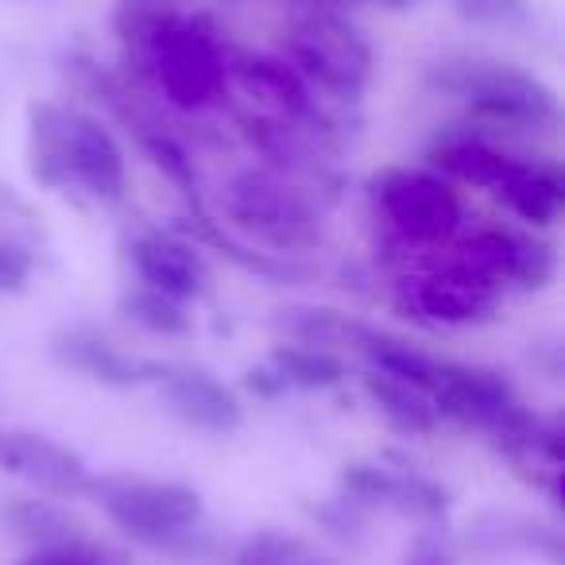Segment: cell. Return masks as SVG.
<instances>
[{"label": "cell", "instance_id": "cell-1", "mask_svg": "<svg viewBox=\"0 0 565 565\" xmlns=\"http://www.w3.org/2000/svg\"><path fill=\"white\" fill-rule=\"evenodd\" d=\"M28 156L40 182L63 190L78 186L97 202H120L128 182L125 148L97 117L40 102L28 113Z\"/></svg>", "mask_w": 565, "mask_h": 565}, {"label": "cell", "instance_id": "cell-2", "mask_svg": "<svg viewBox=\"0 0 565 565\" xmlns=\"http://www.w3.org/2000/svg\"><path fill=\"white\" fill-rule=\"evenodd\" d=\"M89 500L109 515L117 531L148 550L174 557H198L210 550L202 531L205 503L198 488L179 480L136 477V472H105L89 480Z\"/></svg>", "mask_w": 565, "mask_h": 565}, {"label": "cell", "instance_id": "cell-3", "mask_svg": "<svg viewBox=\"0 0 565 565\" xmlns=\"http://www.w3.org/2000/svg\"><path fill=\"white\" fill-rule=\"evenodd\" d=\"M282 58L307 78L310 89L356 102L369 89L376 51L364 32L338 9H315L302 4L299 17L282 32Z\"/></svg>", "mask_w": 565, "mask_h": 565}, {"label": "cell", "instance_id": "cell-4", "mask_svg": "<svg viewBox=\"0 0 565 565\" xmlns=\"http://www.w3.org/2000/svg\"><path fill=\"white\" fill-rule=\"evenodd\" d=\"M430 82L465 105L472 117L500 128H542L557 120V94L542 78L500 58H446Z\"/></svg>", "mask_w": 565, "mask_h": 565}, {"label": "cell", "instance_id": "cell-5", "mask_svg": "<svg viewBox=\"0 0 565 565\" xmlns=\"http://www.w3.org/2000/svg\"><path fill=\"white\" fill-rule=\"evenodd\" d=\"M228 225L267 244L271 256H302L322 241V217L302 190L267 171H244L221 194Z\"/></svg>", "mask_w": 565, "mask_h": 565}, {"label": "cell", "instance_id": "cell-6", "mask_svg": "<svg viewBox=\"0 0 565 565\" xmlns=\"http://www.w3.org/2000/svg\"><path fill=\"white\" fill-rule=\"evenodd\" d=\"M372 194L387 225L411 244H441L465 221L461 194L430 167H387L372 179Z\"/></svg>", "mask_w": 565, "mask_h": 565}, {"label": "cell", "instance_id": "cell-7", "mask_svg": "<svg viewBox=\"0 0 565 565\" xmlns=\"http://www.w3.org/2000/svg\"><path fill=\"white\" fill-rule=\"evenodd\" d=\"M500 282H492L457 256L399 282V299L407 315L434 326H457V330L492 322L500 315Z\"/></svg>", "mask_w": 565, "mask_h": 565}, {"label": "cell", "instance_id": "cell-8", "mask_svg": "<svg viewBox=\"0 0 565 565\" xmlns=\"http://www.w3.org/2000/svg\"><path fill=\"white\" fill-rule=\"evenodd\" d=\"M430 403L438 418L480 434H492L519 407L515 387L500 372L469 361H441L438 380L430 387Z\"/></svg>", "mask_w": 565, "mask_h": 565}, {"label": "cell", "instance_id": "cell-9", "mask_svg": "<svg viewBox=\"0 0 565 565\" xmlns=\"http://www.w3.org/2000/svg\"><path fill=\"white\" fill-rule=\"evenodd\" d=\"M0 469L55 500H78L94 480L89 465L71 446L40 430H0Z\"/></svg>", "mask_w": 565, "mask_h": 565}, {"label": "cell", "instance_id": "cell-10", "mask_svg": "<svg viewBox=\"0 0 565 565\" xmlns=\"http://www.w3.org/2000/svg\"><path fill=\"white\" fill-rule=\"evenodd\" d=\"M457 259L477 267L480 275H488L500 287L503 282H515V287H526V291L546 287L557 271L554 248L546 241L503 225L472 228L461 241V248H457Z\"/></svg>", "mask_w": 565, "mask_h": 565}, {"label": "cell", "instance_id": "cell-11", "mask_svg": "<svg viewBox=\"0 0 565 565\" xmlns=\"http://www.w3.org/2000/svg\"><path fill=\"white\" fill-rule=\"evenodd\" d=\"M341 492L356 508H387L399 515H415L423 523H438L449 511V492L438 480L415 469H387L376 461H353L341 469Z\"/></svg>", "mask_w": 565, "mask_h": 565}, {"label": "cell", "instance_id": "cell-12", "mask_svg": "<svg viewBox=\"0 0 565 565\" xmlns=\"http://www.w3.org/2000/svg\"><path fill=\"white\" fill-rule=\"evenodd\" d=\"M159 392L163 403L171 407L174 418L205 434H233L244 423L241 395L217 380L213 372L194 369V364H156Z\"/></svg>", "mask_w": 565, "mask_h": 565}, {"label": "cell", "instance_id": "cell-13", "mask_svg": "<svg viewBox=\"0 0 565 565\" xmlns=\"http://www.w3.org/2000/svg\"><path fill=\"white\" fill-rule=\"evenodd\" d=\"M228 78H236L244 97H252V105H259L279 125H322L315 89L282 55H244L228 63Z\"/></svg>", "mask_w": 565, "mask_h": 565}, {"label": "cell", "instance_id": "cell-14", "mask_svg": "<svg viewBox=\"0 0 565 565\" xmlns=\"http://www.w3.org/2000/svg\"><path fill=\"white\" fill-rule=\"evenodd\" d=\"M132 267L140 275L143 287L171 299L186 302L205 295L210 287V267H205L202 252L190 241L171 233H140L132 241Z\"/></svg>", "mask_w": 565, "mask_h": 565}, {"label": "cell", "instance_id": "cell-15", "mask_svg": "<svg viewBox=\"0 0 565 565\" xmlns=\"http://www.w3.org/2000/svg\"><path fill=\"white\" fill-rule=\"evenodd\" d=\"M488 194L500 198L515 217L531 221V225H554L565 205L562 167L550 163V159L511 156V163L503 167V174Z\"/></svg>", "mask_w": 565, "mask_h": 565}, {"label": "cell", "instance_id": "cell-16", "mask_svg": "<svg viewBox=\"0 0 565 565\" xmlns=\"http://www.w3.org/2000/svg\"><path fill=\"white\" fill-rule=\"evenodd\" d=\"M51 353H55L58 364L82 372V376L97 380V384H105V387H136L156 376V364L120 353L113 341L97 338V333H89V330L55 333V338H51Z\"/></svg>", "mask_w": 565, "mask_h": 565}, {"label": "cell", "instance_id": "cell-17", "mask_svg": "<svg viewBox=\"0 0 565 565\" xmlns=\"http://www.w3.org/2000/svg\"><path fill=\"white\" fill-rule=\"evenodd\" d=\"M0 526L32 550L86 539V523L78 519V511L58 503L55 495H12L0 503Z\"/></svg>", "mask_w": 565, "mask_h": 565}, {"label": "cell", "instance_id": "cell-18", "mask_svg": "<svg viewBox=\"0 0 565 565\" xmlns=\"http://www.w3.org/2000/svg\"><path fill=\"white\" fill-rule=\"evenodd\" d=\"M364 395H369L372 407H376L395 430L407 434V438H430L441 426L430 395L415 384H403V380L369 369V376H364Z\"/></svg>", "mask_w": 565, "mask_h": 565}, {"label": "cell", "instance_id": "cell-19", "mask_svg": "<svg viewBox=\"0 0 565 565\" xmlns=\"http://www.w3.org/2000/svg\"><path fill=\"white\" fill-rule=\"evenodd\" d=\"M282 330L291 333V341L299 345H315L326 353H361L364 341L372 338V326H364L361 318L345 315V310H330V307H302V310H287L282 318Z\"/></svg>", "mask_w": 565, "mask_h": 565}, {"label": "cell", "instance_id": "cell-20", "mask_svg": "<svg viewBox=\"0 0 565 565\" xmlns=\"http://www.w3.org/2000/svg\"><path fill=\"white\" fill-rule=\"evenodd\" d=\"M361 356L369 361L372 372H384V376H395V380H403V384H415V387H423L426 395H430L434 380H438V369H441V356L411 345L407 338H395V333H380V330H372Z\"/></svg>", "mask_w": 565, "mask_h": 565}, {"label": "cell", "instance_id": "cell-21", "mask_svg": "<svg viewBox=\"0 0 565 565\" xmlns=\"http://www.w3.org/2000/svg\"><path fill=\"white\" fill-rule=\"evenodd\" d=\"M271 372L282 380V387H302V392H330L345 384L349 364L338 353H326L315 345H275L271 349Z\"/></svg>", "mask_w": 565, "mask_h": 565}, {"label": "cell", "instance_id": "cell-22", "mask_svg": "<svg viewBox=\"0 0 565 565\" xmlns=\"http://www.w3.org/2000/svg\"><path fill=\"white\" fill-rule=\"evenodd\" d=\"M120 315L140 330L159 333V338H182L194 330V318L186 315V307L171 295L151 291V287H136V291L120 295Z\"/></svg>", "mask_w": 565, "mask_h": 565}, {"label": "cell", "instance_id": "cell-23", "mask_svg": "<svg viewBox=\"0 0 565 565\" xmlns=\"http://www.w3.org/2000/svg\"><path fill=\"white\" fill-rule=\"evenodd\" d=\"M17 565H132V557L125 550L109 546V542H97V539H71V542H58V546H40V550H28Z\"/></svg>", "mask_w": 565, "mask_h": 565}, {"label": "cell", "instance_id": "cell-24", "mask_svg": "<svg viewBox=\"0 0 565 565\" xmlns=\"http://www.w3.org/2000/svg\"><path fill=\"white\" fill-rule=\"evenodd\" d=\"M140 143H143V151L151 156V163H156L159 171H163L167 179L182 190V194H194V163H190L186 148H182V143L174 140L167 128L140 125Z\"/></svg>", "mask_w": 565, "mask_h": 565}, {"label": "cell", "instance_id": "cell-25", "mask_svg": "<svg viewBox=\"0 0 565 565\" xmlns=\"http://www.w3.org/2000/svg\"><path fill=\"white\" fill-rule=\"evenodd\" d=\"M454 12L480 28H523L531 24V0H449Z\"/></svg>", "mask_w": 565, "mask_h": 565}, {"label": "cell", "instance_id": "cell-26", "mask_svg": "<svg viewBox=\"0 0 565 565\" xmlns=\"http://www.w3.org/2000/svg\"><path fill=\"white\" fill-rule=\"evenodd\" d=\"M302 539L282 531H256L233 550V565H287Z\"/></svg>", "mask_w": 565, "mask_h": 565}, {"label": "cell", "instance_id": "cell-27", "mask_svg": "<svg viewBox=\"0 0 565 565\" xmlns=\"http://www.w3.org/2000/svg\"><path fill=\"white\" fill-rule=\"evenodd\" d=\"M32 252L12 241H0V295H20L32 279Z\"/></svg>", "mask_w": 565, "mask_h": 565}, {"label": "cell", "instance_id": "cell-28", "mask_svg": "<svg viewBox=\"0 0 565 565\" xmlns=\"http://www.w3.org/2000/svg\"><path fill=\"white\" fill-rule=\"evenodd\" d=\"M407 565H454V550H449L441 531H423L415 539V546L407 550Z\"/></svg>", "mask_w": 565, "mask_h": 565}, {"label": "cell", "instance_id": "cell-29", "mask_svg": "<svg viewBox=\"0 0 565 565\" xmlns=\"http://www.w3.org/2000/svg\"><path fill=\"white\" fill-rule=\"evenodd\" d=\"M244 384H248V392H256L259 399H275V395H279V392H287V387H282V380L275 376L271 369H256V372H248V380H244Z\"/></svg>", "mask_w": 565, "mask_h": 565}, {"label": "cell", "instance_id": "cell-30", "mask_svg": "<svg viewBox=\"0 0 565 565\" xmlns=\"http://www.w3.org/2000/svg\"><path fill=\"white\" fill-rule=\"evenodd\" d=\"M287 565H330V562H326V557L318 554V550L310 546V542H302V546L295 550V557H291Z\"/></svg>", "mask_w": 565, "mask_h": 565}]
</instances>
